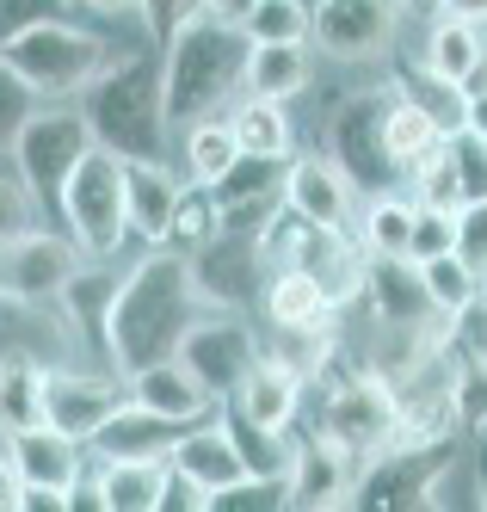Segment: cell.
<instances>
[{"mask_svg":"<svg viewBox=\"0 0 487 512\" xmlns=\"http://www.w3.org/2000/svg\"><path fill=\"white\" fill-rule=\"evenodd\" d=\"M259 309H266V321L278 327V334H309V327H327L333 315H340L309 266H278V272H266Z\"/></svg>","mask_w":487,"mask_h":512,"instance_id":"22","label":"cell"},{"mask_svg":"<svg viewBox=\"0 0 487 512\" xmlns=\"http://www.w3.org/2000/svg\"><path fill=\"white\" fill-rule=\"evenodd\" d=\"M395 0H315L309 7V44L333 62H364L395 44Z\"/></svg>","mask_w":487,"mask_h":512,"instance_id":"11","label":"cell"},{"mask_svg":"<svg viewBox=\"0 0 487 512\" xmlns=\"http://www.w3.org/2000/svg\"><path fill=\"white\" fill-rule=\"evenodd\" d=\"M173 358L216 395V408H222V401L241 389V377H247L266 352H259V340H253L247 321H235V315H210V309H204L192 327H185V340H179Z\"/></svg>","mask_w":487,"mask_h":512,"instance_id":"10","label":"cell"},{"mask_svg":"<svg viewBox=\"0 0 487 512\" xmlns=\"http://www.w3.org/2000/svg\"><path fill=\"white\" fill-rule=\"evenodd\" d=\"M99 488H105V512H161L167 494V457H93Z\"/></svg>","mask_w":487,"mask_h":512,"instance_id":"27","label":"cell"},{"mask_svg":"<svg viewBox=\"0 0 487 512\" xmlns=\"http://www.w3.org/2000/svg\"><path fill=\"white\" fill-rule=\"evenodd\" d=\"M7 506H19V469H13V457H0V512Z\"/></svg>","mask_w":487,"mask_h":512,"instance_id":"49","label":"cell"},{"mask_svg":"<svg viewBox=\"0 0 487 512\" xmlns=\"http://www.w3.org/2000/svg\"><path fill=\"white\" fill-rule=\"evenodd\" d=\"M395 7H401L407 19H438V13H444V0H395Z\"/></svg>","mask_w":487,"mask_h":512,"instance_id":"51","label":"cell"},{"mask_svg":"<svg viewBox=\"0 0 487 512\" xmlns=\"http://www.w3.org/2000/svg\"><path fill=\"white\" fill-rule=\"evenodd\" d=\"M204 290L192 272V253L179 247H148L142 260L118 278L111 297V371L130 377L155 358H173L185 327L204 315Z\"/></svg>","mask_w":487,"mask_h":512,"instance_id":"1","label":"cell"},{"mask_svg":"<svg viewBox=\"0 0 487 512\" xmlns=\"http://www.w3.org/2000/svg\"><path fill=\"white\" fill-rule=\"evenodd\" d=\"M451 19H469V25H487V0H444Z\"/></svg>","mask_w":487,"mask_h":512,"instance_id":"50","label":"cell"},{"mask_svg":"<svg viewBox=\"0 0 487 512\" xmlns=\"http://www.w3.org/2000/svg\"><path fill=\"white\" fill-rule=\"evenodd\" d=\"M216 229H222L216 192H210V186H185V198H179V210H173V229H167V247H179V253H198V247H204Z\"/></svg>","mask_w":487,"mask_h":512,"instance_id":"38","label":"cell"},{"mask_svg":"<svg viewBox=\"0 0 487 512\" xmlns=\"http://www.w3.org/2000/svg\"><path fill=\"white\" fill-rule=\"evenodd\" d=\"M87 445L81 438H68V432H56L50 420H37V426H25V432H13V469H19V482H50V488H68L74 475L87 469V457H81Z\"/></svg>","mask_w":487,"mask_h":512,"instance_id":"24","label":"cell"},{"mask_svg":"<svg viewBox=\"0 0 487 512\" xmlns=\"http://www.w3.org/2000/svg\"><path fill=\"white\" fill-rule=\"evenodd\" d=\"M87 149H93V124L74 99H44L13 136V173L50 229H62V192H68V173L87 161Z\"/></svg>","mask_w":487,"mask_h":512,"instance_id":"4","label":"cell"},{"mask_svg":"<svg viewBox=\"0 0 487 512\" xmlns=\"http://www.w3.org/2000/svg\"><path fill=\"white\" fill-rule=\"evenodd\" d=\"M192 272H198L204 303H216V309H241V303H253L259 290H266L259 247H253V235H241V229H216V235L192 253Z\"/></svg>","mask_w":487,"mask_h":512,"instance_id":"12","label":"cell"},{"mask_svg":"<svg viewBox=\"0 0 487 512\" xmlns=\"http://www.w3.org/2000/svg\"><path fill=\"white\" fill-rule=\"evenodd\" d=\"M81 266H87V253L74 247L68 229L37 223V229H25V235H13L7 247H0V297L31 303V309L37 303H56Z\"/></svg>","mask_w":487,"mask_h":512,"instance_id":"9","label":"cell"},{"mask_svg":"<svg viewBox=\"0 0 487 512\" xmlns=\"http://www.w3.org/2000/svg\"><path fill=\"white\" fill-rule=\"evenodd\" d=\"M222 426H229L235 451L247 463V475H259V482H290V463H296V438L290 426H259L235 408H222Z\"/></svg>","mask_w":487,"mask_h":512,"instance_id":"30","label":"cell"},{"mask_svg":"<svg viewBox=\"0 0 487 512\" xmlns=\"http://www.w3.org/2000/svg\"><path fill=\"white\" fill-rule=\"evenodd\" d=\"M253 7H259V0H204V19H216V25H235V31H247Z\"/></svg>","mask_w":487,"mask_h":512,"instance_id":"47","label":"cell"},{"mask_svg":"<svg viewBox=\"0 0 487 512\" xmlns=\"http://www.w3.org/2000/svg\"><path fill=\"white\" fill-rule=\"evenodd\" d=\"M44 216H37V204H31V192L19 186V173L13 179H0V247H7L13 235H25V229H37Z\"/></svg>","mask_w":487,"mask_h":512,"instance_id":"45","label":"cell"},{"mask_svg":"<svg viewBox=\"0 0 487 512\" xmlns=\"http://www.w3.org/2000/svg\"><path fill=\"white\" fill-rule=\"evenodd\" d=\"M309 7L315 0H259L247 19V44H309Z\"/></svg>","mask_w":487,"mask_h":512,"instance_id":"37","label":"cell"},{"mask_svg":"<svg viewBox=\"0 0 487 512\" xmlns=\"http://www.w3.org/2000/svg\"><path fill=\"white\" fill-rule=\"evenodd\" d=\"M210 192H216V204H284V161L241 155Z\"/></svg>","mask_w":487,"mask_h":512,"instance_id":"35","label":"cell"},{"mask_svg":"<svg viewBox=\"0 0 487 512\" xmlns=\"http://www.w3.org/2000/svg\"><path fill=\"white\" fill-rule=\"evenodd\" d=\"M118 278L124 272H99V260H87L81 272H74V284L56 297L62 321L74 327V340H81L105 371H111V297H118ZM111 377H118V371H111Z\"/></svg>","mask_w":487,"mask_h":512,"instance_id":"19","label":"cell"},{"mask_svg":"<svg viewBox=\"0 0 487 512\" xmlns=\"http://www.w3.org/2000/svg\"><path fill=\"white\" fill-rule=\"evenodd\" d=\"M173 136H179V173H185V186H216V179L241 161V136H235L229 112H210V118L185 124Z\"/></svg>","mask_w":487,"mask_h":512,"instance_id":"25","label":"cell"},{"mask_svg":"<svg viewBox=\"0 0 487 512\" xmlns=\"http://www.w3.org/2000/svg\"><path fill=\"white\" fill-rule=\"evenodd\" d=\"M303 389H309V377L296 371L290 358H259L253 371L241 377V389L222 401V408H235V414H247V420H259V426H290L296 408H303Z\"/></svg>","mask_w":487,"mask_h":512,"instance_id":"21","label":"cell"},{"mask_svg":"<svg viewBox=\"0 0 487 512\" xmlns=\"http://www.w3.org/2000/svg\"><path fill=\"white\" fill-rule=\"evenodd\" d=\"M124 401V377H87V371H44V420L68 438H87L111 420Z\"/></svg>","mask_w":487,"mask_h":512,"instance_id":"15","label":"cell"},{"mask_svg":"<svg viewBox=\"0 0 487 512\" xmlns=\"http://www.w3.org/2000/svg\"><path fill=\"white\" fill-rule=\"evenodd\" d=\"M167 469H173V475H185V482H198L210 500L247 482V463H241V451H235L229 426H222V414H216V420H192V426H179L173 451H167Z\"/></svg>","mask_w":487,"mask_h":512,"instance_id":"14","label":"cell"},{"mask_svg":"<svg viewBox=\"0 0 487 512\" xmlns=\"http://www.w3.org/2000/svg\"><path fill=\"white\" fill-rule=\"evenodd\" d=\"M457 247V210H438V204H420L414 210V241H407V260H438V253Z\"/></svg>","mask_w":487,"mask_h":512,"instance_id":"40","label":"cell"},{"mask_svg":"<svg viewBox=\"0 0 487 512\" xmlns=\"http://www.w3.org/2000/svg\"><path fill=\"white\" fill-rule=\"evenodd\" d=\"M136 13H142V31H148V38L167 44L185 19H198V13H204V0H136Z\"/></svg>","mask_w":487,"mask_h":512,"instance_id":"44","label":"cell"},{"mask_svg":"<svg viewBox=\"0 0 487 512\" xmlns=\"http://www.w3.org/2000/svg\"><path fill=\"white\" fill-rule=\"evenodd\" d=\"M457 253L469 260V272H481V284H487V198H469L457 210Z\"/></svg>","mask_w":487,"mask_h":512,"instance_id":"43","label":"cell"},{"mask_svg":"<svg viewBox=\"0 0 487 512\" xmlns=\"http://www.w3.org/2000/svg\"><path fill=\"white\" fill-rule=\"evenodd\" d=\"M463 130L487 136V87H481V93H463Z\"/></svg>","mask_w":487,"mask_h":512,"instance_id":"48","label":"cell"},{"mask_svg":"<svg viewBox=\"0 0 487 512\" xmlns=\"http://www.w3.org/2000/svg\"><path fill=\"white\" fill-rule=\"evenodd\" d=\"M284 204L315 229H358L352 210H358V186L333 167L327 155H303V161H284Z\"/></svg>","mask_w":487,"mask_h":512,"instance_id":"13","label":"cell"},{"mask_svg":"<svg viewBox=\"0 0 487 512\" xmlns=\"http://www.w3.org/2000/svg\"><path fill=\"white\" fill-rule=\"evenodd\" d=\"M74 7H93V13H136V0H74Z\"/></svg>","mask_w":487,"mask_h":512,"instance_id":"52","label":"cell"},{"mask_svg":"<svg viewBox=\"0 0 487 512\" xmlns=\"http://www.w3.org/2000/svg\"><path fill=\"white\" fill-rule=\"evenodd\" d=\"M74 0H0V50H7L19 31L44 25V19H68Z\"/></svg>","mask_w":487,"mask_h":512,"instance_id":"42","label":"cell"},{"mask_svg":"<svg viewBox=\"0 0 487 512\" xmlns=\"http://www.w3.org/2000/svg\"><path fill=\"white\" fill-rule=\"evenodd\" d=\"M309 81H315L309 44H253V50H247V87H241V93L290 105V99L309 93Z\"/></svg>","mask_w":487,"mask_h":512,"instance_id":"28","label":"cell"},{"mask_svg":"<svg viewBox=\"0 0 487 512\" xmlns=\"http://www.w3.org/2000/svg\"><path fill=\"white\" fill-rule=\"evenodd\" d=\"M451 420L463 426V438L487 426V352L457 346V364H451Z\"/></svg>","mask_w":487,"mask_h":512,"instance_id":"36","label":"cell"},{"mask_svg":"<svg viewBox=\"0 0 487 512\" xmlns=\"http://www.w3.org/2000/svg\"><path fill=\"white\" fill-rule=\"evenodd\" d=\"M420 278H426V297H432V309L444 315V321H457L475 297H481V272H469V260L451 247V253H438V260H420Z\"/></svg>","mask_w":487,"mask_h":512,"instance_id":"34","label":"cell"},{"mask_svg":"<svg viewBox=\"0 0 487 512\" xmlns=\"http://www.w3.org/2000/svg\"><path fill=\"white\" fill-rule=\"evenodd\" d=\"M37 105H44V99H37V87L19 75V68L0 62V149H7V155H13V136L25 130V118L37 112Z\"/></svg>","mask_w":487,"mask_h":512,"instance_id":"39","label":"cell"},{"mask_svg":"<svg viewBox=\"0 0 487 512\" xmlns=\"http://www.w3.org/2000/svg\"><path fill=\"white\" fill-rule=\"evenodd\" d=\"M414 210L420 198H401V192H377L358 216V241L364 253H377V260H407V241H414Z\"/></svg>","mask_w":487,"mask_h":512,"instance_id":"33","label":"cell"},{"mask_svg":"<svg viewBox=\"0 0 487 512\" xmlns=\"http://www.w3.org/2000/svg\"><path fill=\"white\" fill-rule=\"evenodd\" d=\"M457 346H469V352H487V290L457 315Z\"/></svg>","mask_w":487,"mask_h":512,"instance_id":"46","label":"cell"},{"mask_svg":"<svg viewBox=\"0 0 487 512\" xmlns=\"http://www.w3.org/2000/svg\"><path fill=\"white\" fill-rule=\"evenodd\" d=\"M44 420V364L31 352H7L0 358V432H25Z\"/></svg>","mask_w":487,"mask_h":512,"instance_id":"32","label":"cell"},{"mask_svg":"<svg viewBox=\"0 0 487 512\" xmlns=\"http://www.w3.org/2000/svg\"><path fill=\"white\" fill-rule=\"evenodd\" d=\"M0 62L19 68L37 87V99H81L99 81V68L111 62V50L81 19H44V25L19 31V38L0 50Z\"/></svg>","mask_w":487,"mask_h":512,"instance_id":"5","label":"cell"},{"mask_svg":"<svg viewBox=\"0 0 487 512\" xmlns=\"http://www.w3.org/2000/svg\"><path fill=\"white\" fill-rule=\"evenodd\" d=\"M124 395L142 401V408H155V414H167V420H179V426L216 414V395L192 371H185L179 358H155V364H142V371H130L124 377Z\"/></svg>","mask_w":487,"mask_h":512,"instance_id":"20","label":"cell"},{"mask_svg":"<svg viewBox=\"0 0 487 512\" xmlns=\"http://www.w3.org/2000/svg\"><path fill=\"white\" fill-rule=\"evenodd\" d=\"M185 198V173L173 161H124V216H130V241L142 247H167L173 210Z\"/></svg>","mask_w":487,"mask_h":512,"instance_id":"16","label":"cell"},{"mask_svg":"<svg viewBox=\"0 0 487 512\" xmlns=\"http://www.w3.org/2000/svg\"><path fill=\"white\" fill-rule=\"evenodd\" d=\"M81 112L93 124V142L124 161H167L173 155V124H167V93H161V56H111L99 81L81 93Z\"/></svg>","mask_w":487,"mask_h":512,"instance_id":"3","label":"cell"},{"mask_svg":"<svg viewBox=\"0 0 487 512\" xmlns=\"http://www.w3.org/2000/svg\"><path fill=\"white\" fill-rule=\"evenodd\" d=\"M62 229L74 235V247L87 260H111L124 241H130V216H124V155L111 149H87V161L68 173V192H62Z\"/></svg>","mask_w":487,"mask_h":512,"instance_id":"7","label":"cell"},{"mask_svg":"<svg viewBox=\"0 0 487 512\" xmlns=\"http://www.w3.org/2000/svg\"><path fill=\"white\" fill-rule=\"evenodd\" d=\"M364 309L377 315V327H444V315L426 297V278L414 260H377L364 266Z\"/></svg>","mask_w":487,"mask_h":512,"instance_id":"17","label":"cell"},{"mask_svg":"<svg viewBox=\"0 0 487 512\" xmlns=\"http://www.w3.org/2000/svg\"><path fill=\"white\" fill-rule=\"evenodd\" d=\"M229 124H235V136H241V155H266V161H290V155H296V124H290V112H284L278 99L241 93V99L229 105Z\"/></svg>","mask_w":487,"mask_h":512,"instance_id":"29","label":"cell"},{"mask_svg":"<svg viewBox=\"0 0 487 512\" xmlns=\"http://www.w3.org/2000/svg\"><path fill=\"white\" fill-rule=\"evenodd\" d=\"M481 56H487V25H469V19H451V13L426 19V44H420V68H426V75L463 87Z\"/></svg>","mask_w":487,"mask_h":512,"instance_id":"26","label":"cell"},{"mask_svg":"<svg viewBox=\"0 0 487 512\" xmlns=\"http://www.w3.org/2000/svg\"><path fill=\"white\" fill-rule=\"evenodd\" d=\"M358 457H346L333 438L309 432L296 438V463H290V506H352L358 488Z\"/></svg>","mask_w":487,"mask_h":512,"instance_id":"18","label":"cell"},{"mask_svg":"<svg viewBox=\"0 0 487 512\" xmlns=\"http://www.w3.org/2000/svg\"><path fill=\"white\" fill-rule=\"evenodd\" d=\"M451 155H457V179H463V204L487 198V136L451 130Z\"/></svg>","mask_w":487,"mask_h":512,"instance_id":"41","label":"cell"},{"mask_svg":"<svg viewBox=\"0 0 487 512\" xmlns=\"http://www.w3.org/2000/svg\"><path fill=\"white\" fill-rule=\"evenodd\" d=\"M389 93L395 87L352 93V99H340V112L327 118V161L358 186V198H377V192H401L407 186V173H401V161L389 149V130H383Z\"/></svg>","mask_w":487,"mask_h":512,"instance_id":"6","label":"cell"},{"mask_svg":"<svg viewBox=\"0 0 487 512\" xmlns=\"http://www.w3.org/2000/svg\"><path fill=\"white\" fill-rule=\"evenodd\" d=\"M173 438H179V420L155 414V408H142V401H118L111 408V420L87 438V451L93 457H167L173 451Z\"/></svg>","mask_w":487,"mask_h":512,"instance_id":"23","label":"cell"},{"mask_svg":"<svg viewBox=\"0 0 487 512\" xmlns=\"http://www.w3.org/2000/svg\"><path fill=\"white\" fill-rule=\"evenodd\" d=\"M401 395L377 377V371H358V377H346V383H333L327 389V401H321V438H333L346 457H358V463H370L377 451H389L395 438H401Z\"/></svg>","mask_w":487,"mask_h":512,"instance_id":"8","label":"cell"},{"mask_svg":"<svg viewBox=\"0 0 487 512\" xmlns=\"http://www.w3.org/2000/svg\"><path fill=\"white\" fill-rule=\"evenodd\" d=\"M247 31L216 25V19H185L161 44V93H167V124L185 130L210 112H229L247 87Z\"/></svg>","mask_w":487,"mask_h":512,"instance_id":"2","label":"cell"},{"mask_svg":"<svg viewBox=\"0 0 487 512\" xmlns=\"http://www.w3.org/2000/svg\"><path fill=\"white\" fill-rule=\"evenodd\" d=\"M383 130H389V149H395L401 173H414V167L438 149V142L451 136V130H444V124H438V118H432L426 105L401 87V81H395V93H389V118H383Z\"/></svg>","mask_w":487,"mask_h":512,"instance_id":"31","label":"cell"}]
</instances>
